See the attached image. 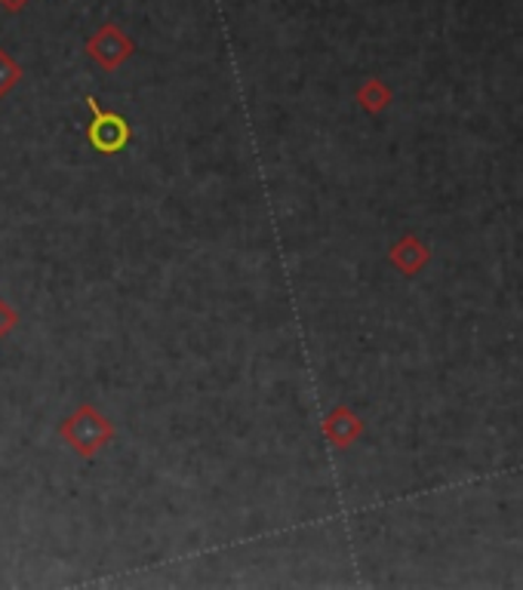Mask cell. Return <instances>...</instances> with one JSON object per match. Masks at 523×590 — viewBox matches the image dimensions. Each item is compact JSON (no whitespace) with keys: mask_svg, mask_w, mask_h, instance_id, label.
Returning a JSON list of instances; mask_svg holds the SVG:
<instances>
[{"mask_svg":"<svg viewBox=\"0 0 523 590\" xmlns=\"http://www.w3.org/2000/svg\"><path fill=\"white\" fill-rule=\"evenodd\" d=\"M13 81H16V65L7 59V55L0 53V90H7Z\"/></svg>","mask_w":523,"mask_h":590,"instance_id":"5","label":"cell"},{"mask_svg":"<svg viewBox=\"0 0 523 590\" xmlns=\"http://www.w3.org/2000/svg\"><path fill=\"white\" fill-rule=\"evenodd\" d=\"M388 99H391V93H388V86L382 81H370L363 90H360V102H363L370 111L386 108Z\"/></svg>","mask_w":523,"mask_h":590,"instance_id":"4","label":"cell"},{"mask_svg":"<svg viewBox=\"0 0 523 590\" xmlns=\"http://www.w3.org/2000/svg\"><path fill=\"white\" fill-rule=\"evenodd\" d=\"M391 261L398 265L403 275H416L428 261L425 244H419L416 237H403L398 247L391 249Z\"/></svg>","mask_w":523,"mask_h":590,"instance_id":"3","label":"cell"},{"mask_svg":"<svg viewBox=\"0 0 523 590\" xmlns=\"http://www.w3.org/2000/svg\"><path fill=\"white\" fill-rule=\"evenodd\" d=\"M90 55L96 59L99 65H105V69H114L121 59L130 55V41H126L124 34L117 31L114 25H105L102 31L93 34V41H90Z\"/></svg>","mask_w":523,"mask_h":590,"instance_id":"1","label":"cell"},{"mask_svg":"<svg viewBox=\"0 0 523 590\" xmlns=\"http://www.w3.org/2000/svg\"><path fill=\"white\" fill-rule=\"evenodd\" d=\"M126 136H130V133H126L124 121H117V117H111V114H99L96 102H93V126H90L93 145L102 148V152H114V148L124 145Z\"/></svg>","mask_w":523,"mask_h":590,"instance_id":"2","label":"cell"},{"mask_svg":"<svg viewBox=\"0 0 523 590\" xmlns=\"http://www.w3.org/2000/svg\"><path fill=\"white\" fill-rule=\"evenodd\" d=\"M3 3H7V7H10V10H19V7H22V3H25V0H3Z\"/></svg>","mask_w":523,"mask_h":590,"instance_id":"6","label":"cell"}]
</instances>
